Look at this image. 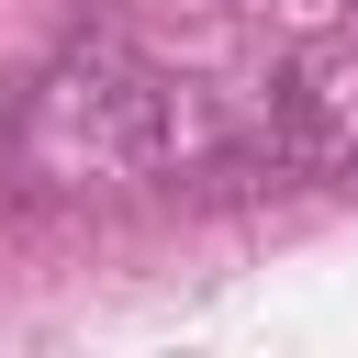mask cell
<instances>
[{"instance_id": "1", "label": "cell", "mask_w": 358, "mask_h": 358, "mask_svg": "<svg viewBox=\"0 0 358 358\" xmlns=\"http://www.w3.org/2000/svg\"><path fill=\"white\" fill-rule=\"evenodd\" d=\"M168 134H179L168 78L134 67V56H78V67L34 101V145H45L56 168H101V179H123V168H157Z\"/></svg>"}]
</instances>
